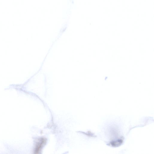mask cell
Segmentation results:
<instances>
[{
	"label": "cell",
	"mask_w": 154,
	"mask_h": 154,
	"mask_svg": "<svg viewBox=\"0 0 154 154\" xmlns=\"http://www.w3.org/2000/svg\"><path fill=\"white\" fill-rule=\"evenodd\" d=\"M46 143V139L44 137H41L38 139L34 149V153L38 154L40 153L43 147Z\"/></svg>",
	"instance_id": "6da1fadb"
}]
</instances>
